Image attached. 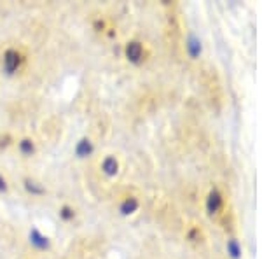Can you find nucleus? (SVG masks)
I'll use <instances>...</instances> for the list:
<instances>
[{
	"label": "nucleus",
	"mask_w": 262,
	"mask_h": 259,
	"mask_svg": "<svg viewBox=\"0 0 262 259\" xmlns=\"http://www.w3.org/2000/svg\"><path fill=\"white\" fill-rule=\"evenodd\" d=\"M205 210L210 217H219V215L224 214V210H226V196H224L221 189L213 188L208 191V194L205 198Z\"/></svg>",
	"instance_id": "f257e3e1"
},
{
	"label": "nucleus",
	"mask_w": 262,
	"mask_h": 259,
	"mask_svg": "<svg viewBox=\"0 0 262 259\" xmlns=\"http://www.w3.org/2000/svg\"><path fill=\"white\" fill-rule=\"evenodd\" d=\"M124 56L131 65H142L147 58V49H145V46H143V42L137 41V39L126 42Z\"/></svg>",
	"instance_id": "f03ea898"
},
{
	"label": "nucleus",
	"mask_w": 262,
	"mask_h": 259,
	"mask_svg": "<svg viewBox=\"0 0 262 259\" xmlns=\"http://www.w3.org/2000/svg\"><path fill=\"white\" fill-rule=\"evenodd\" d=\"M21 63H23V54H21L18 49L9 48V49L4 51V54H2V70L6 72L7 75H14L16 72L19 70Z\"/></svg>",
	"instance_id": "7ed1b4c3"
},
{
	"label": "nucleus",
	"mask_w": 262,
	"mask_h": 259,
	"mask_svg": "<svg viewBox=\"0 0 262 259\" xmlns=\"http://www.w3.org/2000/svg\"><path fill=\"white\" fill-rule=\"evenodd\" d=\"M138 209H140V200H138V196H133V194L122 198V202L119 203V212H121V215H124V217L137 214Z\"/></svg>",
	"instance_id": "20e7f679"
},
{
	"label": "nucleus",
	"mask_w": 262,
	"mask_h": 259,
	"mask_svg": "<svg viewBox=\"0 0 262 259\" xmlns=\"http://www.w3.org/2000/svg\"><path fill=\"white\" fill-rule=\"evenodd\" d=\"M100 168H101V172H103V175H107V177H116L117 173H119V168H121L119 160H117L114 154L105 156V158L101 160Z\"/></svg>",
	"instance_id": "39448f33"
},
{
	"label": "nucleus",
	"mask_w": 262,
	"mask_h": 259,
	"mask_svg": "<svg viewBox=\"0 0 262 259\" xmlns=\"http://www.w3.org/2000/svg\"><path fill=\"white\" fill-rule=\"evenodd\" d=\"M30 244L35 247L37 250H48L51 242L48 236L44 235V233H40L37 228H32L30 229Z\"/></svg>",
	"instance_id": "423d86ee"
},
{
	"label": "nucleus",
	"mask_w": 262,
	"mask_h": 259,
	"mask_svg": "<svg viewBox=\"0 0 262 259\" xmlns=\"http://www.w3.org/2000/svg\"><path fill=\"white\" fill-rule=\"evenodd\" d=\"M75 156L77 158H90V156L93 154V151H95V146H93V142H91V138H88V137H84L79 140L77 144H75Z\"/></svg>",
	"instance_id": "0eeeda50"
},
{
	"label": "nucleus",
	"mask_w": 262,
	"mask_h": 259,
	"mask_svg": "<svg viewBox=\"0 0 262 259\" xmlns=\"http://www.w3.org/2000/svg\"><path fill=\"white\" fill-rule=\"evenodd\" d=\"M226 252L231 259H242L243 247H242V244H239V240L231 236V238L226 242Z\"/></svg>",
	"instance_id": "6e6552de"
},
{
	"label": "nucleus",
	"mask_w": 262,
	"mask_h": 259,
	"mask_svg": "<svg viewBox=\"0 0 262 259\" xmlns=\"http://www.w3.org/2000/svg\"><path fill=\"white\" fill-rule=\"evenodd\" d=\"M185 48L191 58H198L201 54V41L196 35H189V39L185 41Z\"/></svg>",
	"instance_id": "1a4fd4ad"
},
{
	"label": "nucleus",
	"mask_w": 262,
	"mask_h": 259,
	"mask_svg": "<svg viewBox=\"0 0 262 259\" xmlns=\"http://www.w3.org/2000/svg\"><path fill=\"white\" fill-rule=\"evenodd\" d=\"M18 149L23 156H33L35 154V142L32 138H21L18 142Z\"/></svg>",
	"instance_id": "9d476101"
},
{
	"label": "nucleus",
	"mask_w": 262,
	"mask_h": 259,
	"mask_svg": "<svg viewBox=\"0 0 262 259\" xmlns=\"http://www.w3.org/2000/svg\"><path fill=\"white\" fill-rule=\"evenodd\" d=\"M25 189H27L30 194H33V196H40V194L46 193V189L33 179H25Z\"/></svg>",
	"instance_id": "9b49d317"
},
{
	"label": "nucleus",
	"mask_w": 262,
	"mask_h": 259,
	"mask_svg": "<svg viewBox=\"0 0 262 259\" xmlns=\"http://www.w3.org/2000/svg\"><path fill=\"white\" fill-rule=\"evenodd\" d=\"M185 236H187V240L192 242V244H200L203 240V231L200 226H191L187 229V233H185Z\"/></svg>",
	"instance_id": "f8f14e48"
},
{
	"label": "nucleus",
	"mask_w": 262,
	"mask_h": 259,
	"mask_svg": "<svg viewBox=\"0 0 262 259\" xmlns=\"http://www.w3.org/2000/svg\"><path fill=\"white\" fill-rule=\"evenodd\" d=\"M60 217L65 221V223H69V221H72L75 217V210L69 205H63L60 209Z\"/></svg>",
	"instance_id": "ddd939ff"
},
{
	"label": "nucleus",
	"mask_w": 262,
	"mask_h": 259,
	"mask_svg": "<svg viewBox=\"0 0 262 259\" xmlns=\"http://www.w3.org/2000/svg\"><path fill=\"white\" fill-rule=\"evenodd\" d=\"M7 188H9V186H7V181H6V177H4L2 173H0V193H6V191H7Z\"/></svg>",
	"instance_id": "4468645a"
}]
</instances>
